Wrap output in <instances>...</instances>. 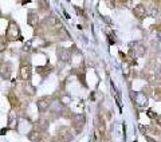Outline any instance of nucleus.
Returning <instances> with one entry per match:
<instances>
[{
    "instance_id": "obj_1",
    "label": "nucleus",
    "mask_w": 161,
    "mask_h": 142,
    "mask_svg": "<svg viewBox=\"0 0 161 142\" xmlns=\"http://www.w3.org/2000/svg\"><path fill=\"white\" fill-rule=\"evenodd\" d=\"M7 36L9 39H19V28L16 27L15 23H11L7 30Z\"/></svg>"
},
{
    "instance_id": "obj_2",
    "label": "nucleus",
    "mask_w": 161,
    "mask_h": 142,
    "mask_svg": "<svg viewBox=\"0 0 161 142\" xmlns=\"http://www.w3.org/2000/svg\"><path fill=\"white\" fill-rule=\"evenodd\" d=\"M20 75H22V79L24 81H28L31 77V69H30V66H22V69H20Z\"/></svg>"
},
{
    "instance_id": "obj_3",
    "label": "nucleus",
    "mask_w": 161,
    "mask_h": 142,
    "mask_svg": "<svg viewBox=\"0 0 161 142\" xmlns=\"http://www.w3.org/2000/svg\"><path fill=\"white\" fill-rule=\"evenodd\" d=\"M38 109H39L40 111H46L47 109H49L50 106V102L49 101H46V99H40V101H38Z\"/></svg>"
},
{
    "instance_id": "obj_4",
    "label": "nucleus",
    "mask_w": 161,
    "mask_h": 142,
    "mask_svg": "<svg viewBox=\"0 0 161 142\" xmlns=\"http://www.w3.org/2000/svg\"><path fill=\"white\" fill-rule=\"evenodd\" d=\"M58 55H59V58H61L62 60H67L69 56H70L69 51L64 50V48H59V50H58Z\"/></svg>"
},
{
    "instance_id": "obj_5",
    "label": "nucleus",
    "mask_w": 161,
    "mask_h": 142,
    "mask_svg": "<svg viewBox=\"0 0 161 142\" xmlns=\"http://www.w3.org/2000/svg\"><path fill=\"white\" fill-rule=\"evenodd\" d=\"M28 138H30V141H32V142H39L40 141V134L36 133V131H32V133H30Z\"/></svg>"
},
{
    "instance_id": "obj_6",
    "label": "nucleus",
    "mask_w": 161,
    "mask_h": 142,
    "mask_svg": "<svg viewBox=\"0 0 161 142\" xmlns=\"http://www.w3.org/2000/svg\"><path fill=\"white\" fill-rule=\"evenodd\" d=\"M83 122H85V118L82 115H77V117H75V126H77V130H79V124L83 125Z\"/></svg>"
},
{
    "instance_id": "obj_7",
    "label": "nucleus",
    "mask_w": 161,
    "mask_h": 142,
    "mask_svg": "<svg viewBox=\"0 0 161 142\" xmlns=\"http://www.w3.org/2000/svg\"><path fill=\"white\" fill-rule=\"evenodd\" d=\"M28 23H30V26H35V24L38 23V17H36L34 14H31L30 17H28Z\"/></svg>"
},
{
    "instance_id": "obj_8",
    "label": "nucleus",
    "mask_w": 161,
    "mask_h": 142,
    "mask_svg": "<svg viewBox=\"0 0 161 142\" xmlns=\"http://www.w3.org/2000/svg\"><path fill=\"white\" fill-rule=\"evenodd\" d=\"M5 46H7V43H5V39H4V38H0V51H4Z\"/></svg>"
}]
</instances>
